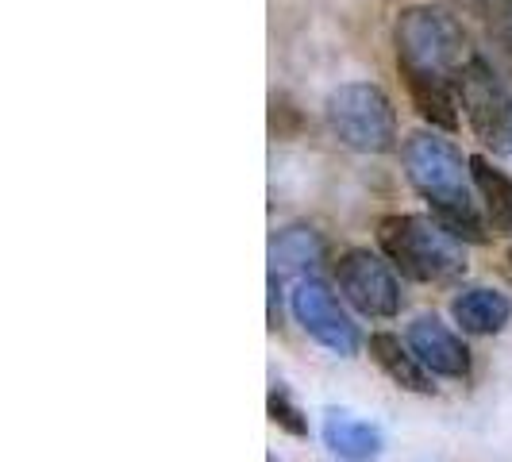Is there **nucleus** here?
I'll return each instance as SVG.
<instances>
[{
	"instance_id": "obj_3",
	"label": "nucleus",
	"mask_w": 512,
	"mask_h": 462,
	"mask_svg": "<svg viewBox=\"0 0 512 462\" xmlns=\"http://www.w3.org/2000/svg\"><path fill=\"white\" fill-rule=\"evenodd\" d=\"M378 243L412 282H447L466 270L459 235H451L436 216H385Z\"/></svg>"
},
{
	"instance_id": "obj_2",
	"label": "nucleus",
	"mask_w": 512,
	"mask_h": 462,
	"mask_svg": "<svg viewBox=\"0 0 512 462\" xmlns=\"http://www.w3.org/2000/svg\"><path fill=\"white\" fill-rule=\"evenodd\" d=\"M470 39L462 24L443 8H409L397 20V66L401 74H424L459 81V74L470 66Z\"/></svg>"
},
{
	"instance_id": "obj_14",
	"label": "nucleus",
	"mask_w": 512,
	"mask_h": 462,
	"mask_svg": "<svg viewBox=\"0 0 512 462\" xmlns=\"http://www.w3.org/2000/svg\"><path fill=\"white\" fill-rule=\"evenodd\" d=\"M324 255V243H320V235L308 228H289L282 231L278 239H274V247H270V258H274V270H308V266H316Z\"/></svg>"
},
{
	"instance_id": "obj_5",
	"label": "nucleus",
	"mask_w": 512,
	"mask_h": 462,
	"mask_svg": "<svg viewBox=\"0 0 512 462\" xmlns=\"http://www.w3.org/2000/svg\"><path fill=\"white\" fill-rule=\"evenodd\" d=\"M459 89V101L466 108V120L470 131L493 147V151H509L512 147V93L501 77L493 74L482 54L470 58V66L455 81Z\"/></svg>"
},
{
	"instance_id": "obj_9",
	"label": "nucleus",
	"mask_w": 512,
	"mask_h": 462,
	"mask_svg": "<svg viewBox=\"0 0 512 462\" xmlns=\"http://www.w3.org/2000/svg\"><path fill=\"white\" fill-rule=\"evenodd\" d=\"M451 316L462 332L470 335H493L509 324L512 305L505 293L497 289H466L451 301Z\"/></svg>"
},
{
	"instance_id": "obj_10",
	"label": "nucleus",
	"mask_w": 512,
	"mask_h": 462,
	"mask_svg": "<svg viewBox=\"0 0 512 462\" xmlns=\"http://www.w3.org/2000/svg\"><path fill=\"white\" fill-rule=\"evenodd\" d=\"M324 443L332 447L339 459L370 462L382 451V432L366 420H355L347 412H328L324 416Z\"/></svg>"
},
{
	"instance_id": "obj_6",
	"label": "nucleus",
	"mask_w": 512,
	"mask_h": 462,
	"mask_svg": "<svg viewBox=\"0 0 512 462\" xmlns=\"http://www.w3.org/2000/svg\"><path fill=\"white\" fill-rule=\"evenodd\" d=\"M335 278H339L343 297L359 308L362 316L389 320V316L401 312V285H397L393 270L378 255L347 251V255L339 258V266H335Z\"/></svg>"
},
{
	"instance_id": "obj_16",
	"label": "nucleus",
	"mask_w": 512,
	"mask_h": 462,
	"mask_svg": "<svg viewBox=\"0 0 512 462\" xmlns=\"http://www.w3.org/2000/svg\"><path fill=\"white\" fill-rule=\"evenodd\" d=\"M509 262H512V251H509Z\"/></svg>"
},
{
	"instance_id": "obj_7",
	"label": "nucleus",
	"mask_w": 512,
	"mask_h": 462,
	"mask_svg": "<svg viewBox=\"0 0 512 462\" xmlns=\"http://www.w3.org/2000/svg\"><path fill=\"white\" fill-rule=\"evenodd\" d=\"M293 316L320 347H328L335 355H355L359 351V328L351 324V316L339 308L335 293L324 282H301L293 289Z\"/></svg>"
},
{
	"instance_id": "obj_13",
	"label": "nucleus",
	"mask_w": 512,
	"mask_h": 462,
	"mask_svg": "<svg viewBox=\"0 0 512 462\" xmlns=\"http://www.w3.org/2000/svg\"><path fill=\"white\" fill-rule=\"evenodd\" d=\"M409 85V97L416 104V112L436 124L443 131L459 128V112H455V93H451V81L443 77H424V74H401Z\"/></svg>"
},
{
	"instance_id": "obj_11",
	"label": "nucleus",
	"mask_w": 512,
	"mask_h": 462,
	"mask_svg": "<svg viewBox=\"0 0 512 462\" xmlns=\"http://www.w3.org/2000/svg\"><path fill=\"white\" fill-rule=\"evenodd\" d=\"M370 355L374 362L382 366L385 374L393 378V382L401 385V389H412V393H432V382H428V374H424V362L409 355L405 347H401V339L389 332H374L370 335Z\"/></svg>"
},
{
	"instance_id": "obj_15",
	"label": "nucleus",
	"mask_w": 512,
	"mask_h": 462,
	"mask_svg": "<svg viewBox=\"0 0 512 462\" xmlns=\"http://www.w3.org/2000/svg\"><path fill=\"white\" fill-rule=\"evenodd\" d=\"M270 416H274V424L285 428L289 436H308V420L301 416V409L285 397L282 389H274V393H270Z\"/></svg>"
},
{
	"instance_id": "obj_12",
	"label": "nucleus",
	"mask_w": 512,
	"mask_h": 462,
	"mask_svg": "<svg viewBox=\"0 0 512 462\" xmlns=\"http://www.w3.org/2000/svg\"><path fill=\"white\" fill-rule=\"evenodd\" d=\"M470 174L474 185L486 201L489 224L497 235H512V178L505 170H497L489 158H470Z\"/></svg>"
},
{
	"instance_id": "obj_8",
	"label": "nucleus",
	"mask_w": 512,
	"mask_h": 462,
	"mask_svg": "<svg viewBox=\"0 0 512 462\" xmlns=\"http://www.w3.org/2000/svg\"><path fill=\"white\" fill-rule=\"evenodd\" d=\"M409 351L432 374H443V378H466L470 374V351H466V343L439 316H416L412 320Z\"/></svg>"
},
{
	"instance_id": "obj_1",
	"label": "nucleus",
	"mask_w": 512,
	"mask_h": 462,
	"mask_svg": "<svg viewBox=\"0 0 512 462\" xmlns=\"http://www.w3.org/2000/svg\"><path fill=\"white\" fill-rule=\"evenodd\" d=\"M405 158V174L412 189L432 201V212L451 235H459L466 243H486V224L478 220L474 201H470V185H466V158L451 139H443L436 131H412L401 147Z\"/></svg>"
},
{
	"instance_id": "obj_4",
	"label": "nucleus",
	"mask_w": 512,
	"mask_h": 462,
	"mask_svg": "<svg viewBox=\"0 0 512 462\" xmlns=\"http://www.w3.org/2000/svg\"><path fill=\"white\" fill-rule=\"evenodd\" d=\"M328 128L332 135L362 154H385L393 151L397 143V116H393V104L385 97L378 85L370 81H351V85H339L328 104Z\"/></svg>"
}]
</instances>
